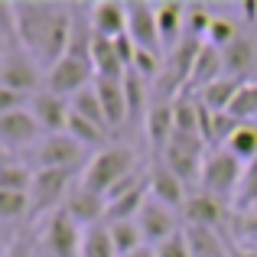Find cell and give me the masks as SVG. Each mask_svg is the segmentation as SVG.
Here are the masks:
<instances>
[{"label":"cell","instance_id":"6da1fadb","mask_svg":"<svg viewBox=\"0 0 257 257\" xmlns=\"http://www.w3.org/2000/svg\"><path fill=\"white\" fill-rule=\"evenodd\" d=\"M13 23L17 39L33 52L43 72L59 65L69 56V33H72V7L62 4H4Z\"/></svg>","mask_w":257,"mask_h":257},{"label":"cell","instance_id":"7a4b0ae2","mask_svg":"<svg viewBox=\"0 0 257 257\" xmlns=\"http://www.w3.org/2000/svg\"><path fill=\"white\" fill-rule=\"evenodd\" d=\"M0 13H4V30H0V88H13V91H23L33 98V94H39L46 88V72L33 59V52L17 39L7 10H0Z\"/></svg>","mask_w":257,"mask_h":257},{"label":"cell","instance_id":"3957f363","mask_svg":"<svg viewBox=\"0 0 257 257\" xmlns=\"http://www.w3.org/2000/svg\"><path fill=\"white\" fill-rule=\"evenodd\" d=\"M134 173H140L137 170V150H134V147H124V144H111V147L98 150L88 160V166H85V173H82L78 182L107 199V192Z\"/></svg>","mask_w":257,"mask_h":257},{"label":"cell","instance_id":"277c9868","mask_svg":"<svg viewBox=\"0 0 257 257\" xmlns=\"http://www.w3.org/2000/svg\"><path fill=\"white\" fill-rule=\"evenodd\" d=\"M241 176H244V163H241L234 153H228L225 147H218V150H212L205 157L199 189L208 192L212 199H218L221 205L231 208L234 195H238V189H241Z\"/></svg>","mask_w":257,"mask_h":257},{"label":"cell","instance_id":"5b68a950","mask_svg":"<svg viewBox=\"0 0 257 257\" xmlns=\"http://www.w3.org/2000/svg\"><path fill=\"white\" fill-rule=\"evenodd\" d=\"M75 179H82V176L62 173V170H36V176H33V189H30V205H33L30 221L49 218L52 212H59V208L65 205V199H69Z\"/></svg>","mask_w":257,"mask_h":257},{"label":"cell","instance_id":"8992f818","mask_svg":"<svg viewBox=\"0 0 257 257\" xmlns=\"http://www.w3.org/2000/svg\"><path fill=\"white\" fill-rule=\"evenodd\" d=\"M85 147L69 134H46L36 147H33V163L36 170H62V173H85Z\"/></svg>","mask_w":257,"mask_h":257},{"label":"cell","instance_id":"52a82bcc","mask_svg":"<svg viewBox=\"0 0 257 257\" xmlns=\"http://www.w3.org/2000/svg\"><path fill=\"white\" fill-rule=\"evenodd\" d=\"M82 241H85V228L78 225L65 208H59L43 225L39 251L46 257H82Z\"/></svg>","mask_w":257,"mask_h":257},{"label":"cell","instance_id":"ba28073f","mask_svg":"<svg viewBox=\"0 0 257 257\" xmlns=\"http://www.w3.org/2000/svg\"><path fill=\"white\" fill-rule=\"evenodd\" d=\"M205 157H208V147L202 137H189V134H176L170 140V147L163 150V163L179 176L186 186H199L202 179V166H205Z\"/></svg>","mask_w":257,"mask_h":257},{"label":"cell","instance_id":"9c48e42d","mask_svg":"<svg viewBox=\"0 0 257 257\" xmlns=\"http://www.w3.org/2000/svg\"><path fill=\"white\" fill-rule=\"evenodd\" d=\"M94 85V69L91 62H85V59H75V56H65L59 65H52L49 72H46V91L59 94V98H75L78 91H85V88Z\"/></svg>","mask_w":257,"mask_h":257},{"label":"cell","instance_id":"30bf717a","mask_svg":"<svg viewBox=\"0 0 257 257\" xmlns=\"http://www.w3.org/2000/svg\"><path fill=\"white\" fill-rule=\"evenodd\" d=\"M43 127L36 124L33 111H13V114H0V144H4V153H13L17 157L26 147H36L43 140Z\"/></svg>","mask_w":257,"mask_h":257},{"label":"cell","instance_id":"8fae6325","mask_svg":"<svg viewBox=\"0 0 257 257\" xmlns=\"http://www.w3.org/2000/svg\"><path fill=\"white\" fill-rule=\"evenodd\" d=\"M137 225H140V234H144V241L150 247L166 244L170 238H176V234L182 231V228H179V215H176L173 208H166L163 202H157L153 195H150V202L140 208Z\"/></svg>","mask_w":257,"mask_h":257},{"label":"cell","instance_id":"7c38bea8","mask_svg":"<svg viewBox=\"0 0 257 257\" xmlns=\"http://www.w3.org/2000/svg\"><path fill=\"white\" fill-rule=\"evenodd\" d=\"M147 179H150V195L153 199L163 202V205L173 208V212H182V205H186V199H189V186L160 157H153L150 170H147Z\"/></svg>","mask_w":257,"mask_h":257},{"label":"cell","instance_id":"4fadbf2b","mask_svg":"<svg viewBox=\"0 0 257 257\" xmlns=\"http://www.w3.org/2000/svg\"><path fill=\"white\" fill-rule=\"evenodd\" d=\"M127 33L137 43V49L163 56V39H160V26H157V7L140 4V0L127 4Z\"/></svg>","mask_w":257,"mask_h":257},{"label":"cell","instance_id":"5bb4252c","mask_svg":"<svg viewBox=\"0 0 257 257\" xmlns=\"http://www.w3.org/2000/svg\"><path fill=\"white\" fill-rule=\"evenodd\" d=\"M30 111L36 117V124L43 127V134H65L69 131V117H72V101L69 98H59V94L43 88L39 94H33Z\"/></svg>","mask_w":257,"mask_h":257},{"label":"cell","instance_id":"9a60e30c","mask_svg":"<svg viewBox=\"0 0 257 257\" xmlns=\"http://www.w3.org/2000/svg\"><path fill=\"white\" fill-rule=\"evenodd\" d=\"M144 134L150 140L153 157H163V150L170 147V140L176 137V114H173V98H160L150 104L144 120Z\"/></svg>","mask_w":257,"mask_h":257},{"label":"cell","instance_id":"2e32d148","mask_svg":"<svg viewBox=\"0 0 257 257\" xmlns=\"http://www.w3.org/2000/svg\"><path fill=\"white\" fill-rule=\"evenodd\" d=\"M225 56V75L238 78V82H254L257 78V36L254 33H241L228 49H221Z\"/></svg>","mask_w":257,"mask_h":257},{"label":"cell","instance_id":"e0dca14e","mask_svg":"<svg viewBox=\"0 0 257 257\" xmlns=\"http://www.w3.org/2000/svg\"><path fill=\"white\" fill-rule=\"evenodd\" d=\"M228 212H231V208L221 205L218 199H212L208 192H202V189H192L179 215L186 218V225H199V228H215V231H221V225H225Z\"/></svg>","mask_w":257,"mask_h":257},{"label":"cell","instance_id":"ac0fdd59","mask_svg":"<svg viewBox=\"0 0 257 257\" xmlns=\"http://www.w3.org/2000/svg\"><path fill=\"white\" fill-rule=\"evenodd\" d=\"M62 208H65V212H69L82 228L101 225V221L107 218V199H104L101 192H91V189L82 186V182H75V186H72V192H69V199H65Z\"/></svg>","mask_w":257,"mask_h":257},{"label":"cell","instance_id":"d6986e66","mask_svg":"<svg viewBox=\"0 0 257 257\" xmlns=\"http://www.w3.org/2000/svg\"><path fill=\"white\" fill-rule=\"evenodd\" d=\"M218 78H225V56H221L218 46L202 43L199 56H195V65H192V75H189V85L182 94H199L202 88H208Z\"/></svg>","mask_w":257,"mask_h":257},{"label":"cell","instance_id":"ffe728a7","mask_svg":"<svg viewBox=\"0 0 257 257\" xmlns=\"http://www.w3.org/2000/svg\"><path fill=\"white\" fill-rule=\"evenodd\" d=\"M94 91H98L101 104H104V114H107V127L117 131L131 120V107H127V91H124V82H114V78H94Z\"/></svg>","mask_w":257,"mask_h":257},{"label":"cell","instance_id":"44dd1931","mask_svg":"<svg viewBox=\"0 0 257 257\" xmlns=\"http://www.w3.org/2000/svg\"><path fill=\"white\" fill-rule=\"evenodd\" d=\"M91 69H94V78H114V82H124V78H127V65L120 62L114 39L94 36V46H91Z\"/></svg>","mask_w":257,"mask_h":257},{"label":"cell","instance_id":"7402d4cb","mask_svg":"<svg viewBox=\"0 0 257 257\" xmlns=\"http://www.w3.org/2000/svg\"><path fill=\"white\" fill-rule=\"evenodd\" d=\"M186 4H160L157 7V26H160V39H163V49L173 52L176 46L186 39Z\"/></svg>","mask_w":257,"mask_h":257},{"label":"cell","instance_id":"603a6c76","mask_svg":"<svg viewBox=\"0 0 257 257\" xmlns=\"http://www.w3.org/2000/svg\"><path fill=\"white\" fill-rule=\"evenodd\" d=\"M147 202H150V179L137 182L134 189H127L117 199L107 202V218L104 221H137L140 208H144Z\"/></svg>","mask_w":257,"mask_h":257},{"label":"cell","instance_id":"cb8c5ba5","mask_svg":"<svg viewBox=\"0 0 257 257\" xmlns=\"http://www.w3.org/2000/svg\"><path fill=\"white\" fill-rule=\"evenodd\" d=\"M88 17H91V26L98 36H107V39H117L127 33V4H111V0H104V4H94L91 10H88Z\"/></svg>","mask_w":257,"mask_h":257},{"label":"cell","instance_id":"d4e9b609","mask_svg":"<svg viewBox=\"0 0 257 257\" xmlns=\"http://www.w3.org/2000/svg\"><path fill=\"white\" fill-rule=\"evenodd\" d=\"M182 238H186L192 257H234L231 251H228V241L221 238V231H215V228L186 225L182 228Z\"/></svg>","mask_w":257,"mask_h":257},{"label":"cell","instance_id":"484cf974","mask_svg":"<svg viewBox=\"0 0 257 257\" xmlns=\"http://www.w3.org/2000/svg\"><path fill=\"white\" fill-rule=\"evenodd\" d=\"M241 85H244V82L225 75V78H218V82H212L208 88H202L195 98H199L212 114H228V107H231V101H234V94H238Z\"/></svg>","mask_w":257,"mask_h":257},{"label":"cell","instance_id":"4316f807","mask_svg":"<svg viewBox=\"0 0 257 257\" xmlns=\"http://www.w3.org/2000/svg\"><path fill=\"white\" fill-rule=\"evenodd\" d=\"M33 176H36V170H30L26 160H17L13 153H7L4 166H0V189L4 192H30Z\"/></svg>","mask_w":257,"mask_h":257},{"label":"cell","instance_id":"83f0119b","mask_svg":"<svg viewBox=\"0 0 257 257\" xmlns=\"http://www.w3.org/2000/svg\"><path fill=\"white\" fill-rule=\"evenodd\" d=\"M107 228H111V241H114L117 257H131L134 251H140L147 244L137 221H107Z\"/></svg>","mask_w":257,"mask_h":257},{"label":"cell","instance_id":"f1b7e54d","mask_svg":"<svg viewBox=\"0 0 257 257\" xmlns=\"http://www.w3.org/2000/svg\"><path fill=\"white\" fill-rule=\"evenodd\" d=\"M173 114H176V134L199 137V98L195 94H176Z\"/></svg>","mask_w":257,"mask_h":257},{"label":"cell","instance_id":"f546056e","mask_svg":"<svg viewBox=\"0 0 257 257\" xmlns=\"http://www.w3.org/2000/svg\"><path fill=\"white\" fill-rule=\"evenodd\" d=\"M72 114H78V117H85V120H91V124L104 127V131H111V127H107L104 104H101V98H98V91H94V85L85 88V91H78L75 98H72Z\"/></svg>","mask_w":257,"mask_h":257},{"label":"cell","instance_id":"4dcf8cb0","mask_svg":"<svg viewBox=\"0 0 257 257\" xmlns=\"http://www.w3.org/2000/svg\"><path fill=\"white\" fill-rule=\"evenodd\" d=\"M82 257H117V251H114V241H111V228H107V221L85 228Z\"/></svg>","mask_w":257,"mask_h":257},{"label":"cell","instance_id":"1f68e13d","mask_svg":"<svg viewBox=\"0 0 257 257\" xmlns=\"http://www.w3.org/2000/svg\"><path fill=\"white\" fill-rule=\"evenodd\" d=\"M241 33H244V30H241V20L238 17H228V13H218V10H215V20H212V26H208L205 43L218 46V49H228V46H231Z\"/></svg>","mask_w":257,"mask_h":257},{"label":"cell","instance_id":"d6a6232c","mask_svg":"<svg viewBox=\"0 0 257 257\" xmlns=\"http://www.w3.org/2000/svg\"><path fill=\"white\" fill-rule=\"evenodd\" d=\"M30 192H4L0 189V218L4 225H17V221H30Z\"/></svg>","mask_w":257,"mask_h":257},{"label":"cell","instance_id":"836d02e7","mask_svg":"<svg viewBox=\"0 0 257 257\" xmlns=\"http://www.w3.org/2000/svg\"><path fill=\"white\" fill-rule=\"evenodd\" d=\"M147 88H150V85H147L137 72H127L124 91H127V107H131V124L140 120V117L147 120V111H150V104H147Z\"/></svg>","mask_w":257,"mask_h":257},{"label":"cell","instance_id":"e575fe53","mask_svg":"<svg viewBox=\"0 0 257 257\" xmlns=\"http://www.w3.org/2000/svg\"><path fill=\"white\" fill-rule=\"evenodd\" d=\"M228 114H231L234 120H254L257 117V78L254 82H244L238 88V94H234Z\"/></svg>","mask_w":257,"mask_h":257},{"label":"cell","instance_id":"d590c367","mask_svg":"<svg viewBox=\"0 0 257 257\" xmlns=\"http://www.w3.org/2000/svg\"><path fill=\"white\" fill-rule=\"evenodd\" d=\"M251 208H257V160L244 166L241 189H238V195H234L231 212H251Z\"/></svg>","mask_w":257,"mask_h":257},{"label":"cell","instance_id":"8d00e7d4","mask_svg":"<svg viewBox=\"0 0 257 257\" xmlns=\"http://www.w3.org/2000/svg\"><path fill=\"white\" fill-rule=\"evenodd\" d=\"M231 221H234V228L241 231V238L251 241V247H254L257 244V208H251V212H234Z\"/></svg>","mask_w":257,"mask_h":257},{"label":"cell","instance_id":"74e56055","mask_svg":"<svg viewBox=\"0 0 257 257\" xmlns=\"http://www.w3.org/2000/svg\"><path fill=\"white\" fill-rule=\"evenodd\" d=\"M4 257H39V251H36V244H33L30 238H26V231H20L17 238L7 241Z\"/></svg>","mask_w":257,"mask_h":257},{"label":"cell","instance_id":"f35d334b","mask_svg":"<svg viewBox=\"0 0 257 257\" xmlns=\"http://www.w3.org/2000/svg\"><path fill=\"white\" fill-rule=\"evenodd\" d=\"M157 257H192V251H189L186 238H182V231L176 234V238H170L166 244L157 247Z\"/></svg>","mask_w":257,"mask_h":257},{"label":"cell","instance_id":"ab89813d","mask_svg":"<svg viewBox=\"0 0 257 257\" xmlns=\"http://www.w3.org/2000/svg\"><path fill=\"white\" fill-rule=\"evenodd\" d=\"M131 257H157V247H150V244H144L140 251H134Z\"/></svg>","mask_w":257,"mask_h":257},{"label":"cell","instance_id":"60d3db41","mask_svg":"<svg viewBox=\"0 0 257 257\" xmlns=\"http://www.w3.org/2000/svg\"><path fill=\"white\" fill-rule=\"evenodd\" d=\"M39 257H46V254H43V251H39Z\"/></svg>","mask_w":257,"mask_h":257}]
</instances>
